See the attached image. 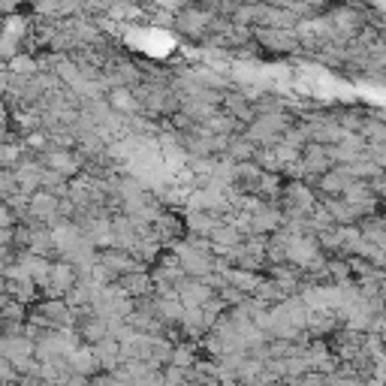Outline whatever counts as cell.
Returning a JSON list of instances; mask_svg holds the SVG:
<instances>
[{
  "instance_id": "1",
  "label": "cell",
  "mask_w": 386,
  "mask_h": 386,
  "mask_svg": "<svg viewBox=\"0 0 386 386\" xmlns=\"http://www.w3.org/2000/svg\"><path fill=\"white\" fill-rule=\"evenodd\" d=\"M175 293H178V302H181V308H185V311L187 308H202L208 299H214V290H208L202 281H193V278H187V281L181 284Z\"/></svg>"
},
{
  "instance_id": "5",
  "label": "cell",
  "mask_w": 386,
  "mask_h": 386,
  "mask_svg": "<svg viewBox=\"0 0 386 386\" xmlns=\"http://www.w3.org/2000/svg\"><path fill=\"white\" fill-rule=\"evenodd\" d=\"M227 154L239 163H254V154H256V145H251L248 139H230L227 145Z\"/></svg>"
},
{
  "instance_id": "6",
  "label": "cell",
  "mask_w": 386,
  "mask_h": 386,
  "mask_svg": "<svg viewBox=\"0 0 386 386\" xmlns=\"http://www.w3.org/2000/svg\"><path fill=\"white\" fill-rule=\"evenodd\" d=\"M115 109H124V112H133L139 109V103H136V96L130 94V88H112V100H109Z\"/></svg>"
},
{
  "instance_id": "2",
  "label": "cell",
  "mask_w": 386,
  "mask_h": 386,
  "mask_svg": "<svg viewBox=\"0 0 386 386\" xmlns=\"http://www.w3.org/2000/svg\"><path fill=\"white\" fill-rule=\"evenodd\" d=\"M350 175H347V169H329V173H323L317 178V187L320 193H329V199L332 197H338V193H344L350 187Z\"/></svg>"
},
{
  "instance_id": "7",
  "label": "cell",
  "mask_w": 386,
  "mask_h": 386,
  "mask_svg": "<svg viewBox=\"0 0 386 386\" xmlns=\"http://www.w3.org/2000/svg\"><path fill=\"white\" fill-rule=\"evenodd\" d=\"M6 121V103H4V96H0V127H4Z\"/></svg>"
},
{
  "instance_id": "3",
  "label": "cell",
  "mask_w": 386,
  "mask_h": 386,
  "mask_svg": "<svg viewBox=\"0 0 386 386\" xmlns=\"http://www.w3.org/2000/svg\"><path fill=\"white\" fill-rule=\"evenodd\" d=\"M187 223H190V230L197 232V239H208V235L220 227V218H214L208 211H193L187 218Z\"/></svg>"
},
{
  "instance_id": "4",
  "label": "cell",
  "mask_w": 386,
  "mask_h": 386,
  "mask_svg": "<svg viewBox=\"0 0 386 386\" xmlns=\"http://www.w3.org/2000/svg\"><path fill=\"white\" fill-rule=\"evenodd\" d=\"M260 42L263 46H275V49H290L296 46V34H290V30H260Z\"/></svg>"
}]
</instances>
